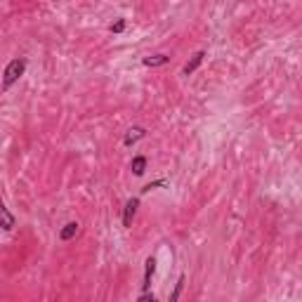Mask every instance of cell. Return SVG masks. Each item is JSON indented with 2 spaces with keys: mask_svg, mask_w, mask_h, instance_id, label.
Segmentation results:
<instances>
[{
  "mask_svg": "<svg viewBox=\"0 0 302 302\" xmlns=\"http://www.w3.org/2000/svg\"><path fill=\"white\" fill-rule=\"evenodd\" d=\"M24 73H26V59H24V57L12 59L10 64L5 66V73H2V90H10Z\"/></svg>",
  "mask_w": 302,
  "mask_h": 302,
  "instance_id": "obj_1",
  "label": "cell"
},
{
  "mask_svg": "<svg viewBox=\"0 0 302 302\" xmlns=\"http://www.w3.org/2000/svg\"><path fill=\"white\" fill-rule=\"evenodd\" d=\"M137 208H139V198L125 201V208H123V227H125V229L132 227V220H135V215H137Z\"/></svg>",
  "mask_w": 302,
  "mask_h": 302,
  "instance_id": "obj_2",
  "label": "cell"
},
{
  "mask_svg": "<svg viewBox=\"0 0 302 302\" xmlns=\"http://www.w3.org/2000/svg\"><path fill=\"white\" fill-rule=\"evenodd\" d=\"M156 274V257H146L144 262V281H142V288L149 290L151 288V279Z\"/></svg>",
  "mask_w": 302,
  "mask_h": 302,
  "instance_id": "obj_3",
  "label": "cell"
},
{
  "mask_svg": "<svg viewBox=\"0 0 302 302\" xmlns=\"http://www.w3.org/2000/svg\"><path fill=\"white\" fill-rule=\"evenodd\" d=\"M203 59H206V52H203V50H201V52H196L194 57H191V59H189V62H186V64L182 66V76H189V73H194L198 66L203 64Z\"/></svg>",
  "mask_w": 302,
  "mask_h": 302,
  "instance_id": "obj_4",
  "label": "cell"
},
{
  "mask_svg": "<svg viewBox=\"0 0 302 302\" xmlns=\"http://www.w3.org/2000/svg\"><path fill=\"white\" fill-rule=\"evenodd\" d=\"M80 224L78 222H69L62 227V232H59V241H71V238H76V234H78Z\"/></svg>",
  "mask_w": 302,
  "mask_h": 302,
  "instance_id": "obj_5",
  "label": "cell"
},
{
  "mask_svg": "<svg viewBox=\"0 0 302 302\" xmlns=\"http://www.w3.org/2000/svg\"><path fill=\"white\" fill-rule=\"evenodd\" d=\"M144 135H146L144 128H130V130H128V135L123 137V144H125V146H132L135 142H139Z\"/></svg>",
  "mask_w": 302,
  "mask_h": 302,
  "instance_id": "obj_6",
  "label": "cell"
},
{
  "mask_svg": "<svg viewBox=\"0 0 302 302\" xmlns=\"http://www.w3.org/2000/svg\"><path fill=\"white\" fill-rule=\"evenodd\" d=\"M0 220H2V229H5V232H12L14 229V217H12V212H10L7 206L0 208Z\"/></svg>",
  "mask_w": 302,
  "mask_h": 302,
  "instance_id": "obj_7",
  "label": "cell"
},
{
  "mask_svg": "<svg viewBox=\"0 0 302 302\" xmlns=\"http://www.w3.org/2000/svg\"><path fill=\"white\" fill-rule=\"evenodd\" d=\"M130 170L137 175V177H142L146 170V158L144 156H135L132 158V163H130Z\"/></svg>",
  "mask_w": 302,
  "mask_h": 302,
  "instance_id": "obj_8",
  "label": "cell"
},
{
  "mask_svg": "<svg viewBox=\"0 0 302 302\" xmlns=\"http://www.w3.org/2000/svg\"><path fill=\"white\" fill-rule=\"evenodd\" d=\"M142 64L144 66H163V64H168V54H154V57H144L142 59Z\"/></svg>",
  "mask_w": 302,
  "mask_h": 302,
  "instance_id": "obj_9",
  "label": "cell"
},
{
  "mask_svg": "<svg viewBox=\"0 0 302 302\" xmlns=\"http://www.w3.org/2000/svg\"><path fill=\"white\" fill-rule=\"evenodd\" d=\"M182 288H184V276H180V279H177V283H175V290H172V295H170V302L180 300V295H182Z\"/></svg>",
  "mask_w": 302,
  "mask_h": 302,
  "instance_id": "obj_10",
  "label": "cell"
},
{
  "mask_svg": "<svg viewBox=\"0 0 302 302\" xmlns=\"http://www.w3.org/2000/svg\"><path fill=\"white\" fill-rule=\"evenodd\" d=\"M125 26H128V22H125V19H118V22H114V24L109 26V31H111V33H123Z\"/></svg>",
  "mask_w": 302,
  "mask_h": 302,
  "instance_id": "obj_11",
  "label": "cell"
},
{
  "mask_svg": "<svg viewBox=\"0 0 302 302\" xmlns=\"http://www.w3.org/2000/svg\"><path fill=\"white\" fill-rule=\"evenodd\" d=\"M165 184V180H156V182H151V184H146L144 189H142V194H149L151 189H158V186H163Z\"/></svg>",
  "mask_w": 302,
  "mask_h": 302,
  "instance_id": "obj_12",
  "label": "cell"
},
{
  "mask_svg": "<svg viewBox=\"0 0 302 302\" xmlns=\"http://www.w3.org/2000/svg\"><path fill=\"white\" fill-rule=\"evenodd\" d=\"M137 300H139V302H154V300H156V298H154V293H149V290H144V293H142V295H139Z\"/></svg>",
  "mask_w": 302,
  "mask_h": 302,
  "instance_id": "obj_13",
  "label": "cell"
}]
</instances>
